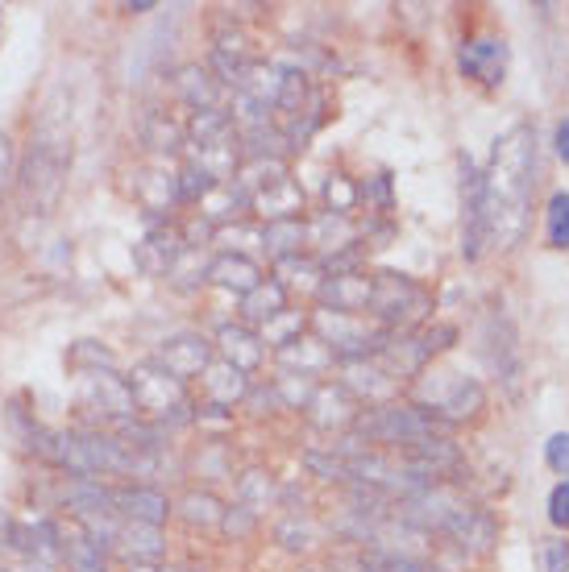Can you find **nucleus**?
Wrapping results in <instances>:
<instances>
[{
  "instance_id": "nucleus-1",
  "label": "nucleus",
  "mask_w": 569,
  "mask_h": 572,
  "mask_svg": "<svg viewBox=\"0 0 569 572\" xmlns=\"http://www.w3.org/2000/svg\"><path fill=\"white\" fill-rule=\"evenodd\" d=\"M532 187H536V133L527 124L507 129L495 142L490 170L483 175V221L486 246L515 249L527 228V207H532Z\"/></svg>"
},
{
  "instance_id": "nucleus-2",
  "label": "nucleus",
  "mask_w": 569,
  "mask_h": 572,
  "mask_svg": "<svg viewBox=\"0 0 569 572\" xmlns=\"http://www.w3.org/2000/svg\"><path fill=\"white\" fill-rule=\"evenodd\" d=\"M67 175H71V129L55 112H46L17 166V207L22 216H50L63 200Z\"/></svg>"
},
{
  "instance_id": "nucleus-3",
  "label": "nucleus",
  "mask_w": 569,
  "mask_h": 572,
  "mask_svg": "<svg viewBox=\"0 0 569 572\" xmlns=\"http://www.w3.org/2000/svg\"><path fill=\"white\" fill-rule=\"evenodd\" d=\"M441 424L420 407V403H379V407H366L361 419L354 424V440L370 444V449H416L424 440H437Z\"/></svg>"
},
{
  "instance_id": "nucleus-4",
  "label": "nucleus",
  "mask_w": 569,
  "mask_h": 572,
  "mask_svg": "<svg viewBox=\"0 0 569 572\" xmlns=\"http://www.w3.org/2000/svg\"><path fill=\"white\" fill-rule=\"evenodd\" d=\"M126 382H129V394H133L138 415L154 419L158 428H167V424H188L191 419L188 382H179L175 373H167L154 357H150V361H138V366L129 369Z\"/></svg>"
},
{
  "instance_id": "nucleus-5",
  "label": "nucleus",
  "mask_w": 569,
  "mask_h": 572,
  "mask_svg": "<svg viewBox=\"0 0 569 572\" xmlns=\"http://www.w3.org/2000/svg\"><path fill=\"white\" fill-rule=\"evenodd\" d=\"M387 332H416L432 311V295L416 278L382 270L370 274V307H366Z\"/></svg>"
},
{
  "instance_id": "nucleus-6",
  "label": "nucleus",
  "mask_w": 569,
  "mask_h": 572,
  "mask_svg": "<svg viewBox=\"0 0 569 572\" xmlns=\"http://www.w3.org/2000/svg\"><path fill=\"white\" fill-rule=\"evenodd\" d=\"M308 327H312V336H317L320 345L329 348L333 357L341 361H366V357H375L382 345H387V327L382 324H370L366 315H341V311H312L308 315Z\"/></svg>"
},
{
  "instance_id": "nucleus-7",
  "label": "nucleus",
  "mask_w": 569,
  "mask_h": 572,
  "mask_svg": "<svg viewBox=\"0 0 569 572\" xmlns=\"http://www.w3.org/2000/svg\"><path fill=\"white\" fill-rule=\"evenodd\" d=\"M441 428H453V424H465L474 419L478 410L486 407V390L474 382V378H462V373H428V386H424V403H420Z\"/></svg>"
},
{
  "instance_id": "nucleus-8",
  "label": "nucleus",
  "mask_w": 569,
  "mask_h": 572,
  "mask_svg": "<svg viewBox=\"0 0 569 572\" xmlns=\"http://www.w3.org/2000/svg\"><path fill=\"white\" fill-rule=\"evenodd\" d=\"M80 407H84L87 415H96L100 428H121L129 419H138L129 382L117 373V369H92V373H80Z\"/></svg>"
},
{
  "instance_id": "nucleus-9",
  "label": "nucleus",
  "mask_w": 569,
  "mask_h": 572,
  "mask_svg": "<svg viewBox=\"0 0 569 572\" xmlns=\"http://www.w3.org/2000/svg\"><path fill=\"white\" fill-rule=\"evenodd\" d=\"M183 233L179 225H170V221H150L146 237L133 246V266L150 274V278H167L170 266L183 258Z\"/></svg>"
},
{
  "instance_id": "nucleus-10",
  "label": "nucleus",
  "mask_w": 569,
  "mask_h": 572,
  "mask_svg": "<svg viewBox=\"0 0 569 572\" xmlns=\"http://www.w3.org/2000/svg\"><path fill=\"white\" fill-rule=\"evenodd\" d=\"M361 410H366V403H358L341 382H320L312 403L304 407V415H308V424L320 431H354Z\"/></svg>"
},
{
  "instance_id": "nucleus-11",
  "label": "nucleus",
  "mask_w": 569,
  "mask_h": 572,
  "mask_svg": "<svg viewBox=\"0 0 569 572\" xmlns=\"http://www.w3.org/2000/svg\"><path fill=\"white\" fill-rule=\"evenodd\" d=\"M154 361L167 369V373H175L179 382H191V378H204V369L216 361V348L200 332H179V336H170V341L158 345Z\"/></svg>"
},
{
  "instance_id": "nucleus-12",
  "label": "nucleus",
  "mask_w": 569,
  "mask_h": 572,
  "mask_svg": "<svg viewBox=\"0 0 569 572\" xmlns=\"http://www.w3.org/2000/svg\"><path fill=\"white\" fill-rule=\"evenodd\" d=\"M112 514L126 523H146V527H163L170 519V498L158 486L146 481H129V486H112Z\"/></svg>"
},
{
  "instance_id": "nucleus-13",
  "label": "nucleus",
  "mask_w": 569,
  "mask_h": 572,
  "mask_svg": "<svg viewBox=\"0 0 569 572\" xmlns=\"http://www.w3.org/2000/svg\"><path fill=\"white\" fill-rule=\"evenodd\" d=\"M507 59H511L507 41L490 38V34L462 41V50H458V67H462L470 80L483 83V87H499L507 80Z\"/></svg>"
},
{
  "instance_id": "nucleus-14",
  "label": "nucleus",
  "mask_w": 569,
  "mask_h": 572,
  "mask_svg": "<svg viewBox=\"0 0 569 572\" xmlns=\"http://www.w3.org/2000/svg\"><path fill=\"white\" fill-rule=\"evenodd\" d=\"M175 92H179V100L188 104L191 112H216V108H225V83L212 75L204 62H183L179 71H175Z\"/></svg>"
},
{
  "instance_id": "nucleus-15",
  "label": "nucleus",
  "mask_w": 569,
  "mask_h": 572,
  "mask_svg": "<svg viewBox=\"0 0 569 572\" xmlns=\"http://www.w3.org/2000/svg\"><path fill=\"white\" fill-rule=\"evenodd\" d=\"M317 299L324 311H341V315H361L370 307V274H329L317 286Z\"/></svg>"
},
{
  "instance_id": "nucleus-16",
  "label": "nucleus",
  "mask_w": 569,
  "mask_h": 572,
  "mask_svg": "<svg viewBox=\"0 0 569 572\" xmlns=\"http://www.w3.org/2000/svg\"><path fill=\"white\" fill-rule=\"evenodd\" d=\"M444 539H453L462 552H474L483 556L490 552V544H495V519L486 511H478V507H470V502H462L458 511H453V519L444 523Z\"/></svg>"
},
{
  "instance_id": "nucleus-17",
  "label": "nucleus",
  "mask_w": 569,
  "mask_h": 572,
  "mask_svg": "<svg viewBox=\"0 0 569 572\" xmlns=\"http://www.w3.org/2000/svg\"><path fill=\"white\" fill-rule=\"evenodd\" d=\"M212 348H216V357H221V361L237 366L241 373H253V369L262 366V357H266L262 336H258L253 327H246V324H225L221 332H216Z\"/></svg>"
},
{
  "instance_id": "nucleus-18",
  "label": "nucleus",
  "mask_w": 569,
  "mask_h": 572,
  "mask_svg": "<svg viewBox=\"0 0 569 572\" xmlns=\"http://www.w3.org/2000/svg\"><path fill=\"white\" fill-rule=\"evenodd\" d=\"M59 552H63L67 572H108L105 548H100L75 519L59 523Z\"/></svg>"
},
{
  "instance_id": "nucleus-19",
  "label": "nucleus",
  "mask_w": 569,
  "mask_h": 572,
  "mask_svg": "<svg viewBox=\"0 0 569 572\" xmlns=\"http://www.w3.org/2000/svg\"><path fill=\"white\" fill-rule=\"evenodd\" d=\"M204 283L221 286V290H233V295L241 299V295H250L253 286L262 283V270H258V262H253L250 253H216L209 262Z\"/></svg>"
},
{
  "instance_id": "nucleus-20",
  "label": "nucleus",
  "mask_w": 569,
  "mask_h": 572,
  "mask_svg": "<svg viewBox=\"0 0 569 572\" xmlns=\"http://www.w3.org/2000/svg\"><path fill=\"white\" fill-rule=\"evenodd\" d=\"M274 357H278L283 373H304V378H320V373H329V369L337 366V357L320 345L312 332H304L292 345L274 348Z\"/></svg>"
},
{
  "instance_id": "nucleus-21",
  "label": "nucleus",
  "mask_w": 569,
  "mask_h": 572,
  "mask_svg": "<svg viewBox=\"0 0 569 572\" xmlns=\"http://www.w3.org/2000/svg\"><path fill=\"white\" fill-rule=\"evenodd\" d=\"M250 212L262 225H271V221H299V212H304V187L296 179H278V183H271L266 191L253 195Z\"/></svg>"
},
{
  "instance_id": "nucleus-22",
  "label": "nucleus",
  "mask_w": 569,
  "mask_h": 572,
  "mask_svg": "<svg viewBox=\"0 0 569 572\" xmlns=\"http://www.w3.org/2000/svg\"><path fill=\"white\" fill-rule=\"evenodd\" d=\"M204 394H209L212 407L221 410H233L237 403H246V394H250V373H241L237 366H229V361H212L209 369H204Z\"/></svg>"
},
{
  "instance_id": "nucleus-23",
  "label": "nucleus",
  "mask_w": 569,
  "mask_h": 572,
  "mask_svg": "<svg viewBox=\"0 0 569 572\" xmlns=\"http://www.w3.org/2000/svg\"><path fill=\"white\" fill-rule=\"evenodd\" d=\"M63 507L71 511V519H108L112 514V486L71 477L63 486Z\"/></svg>"
},
{
  "instance_id": "nucleus-24",
  "label": "nucleus",
  "mask_w": 569,
  "mask_h": 572,
  "mask_svg": "<svg viewBox=\"0 0 569 572\" xmlns=\"http://www.w3.org/2000/svg\"><path fill=\"white\" fill-rule=\"evenodd\" d=\"M142 145L158 158H175L188 145V124H179L170 112H150L142 121Z\"/></svg>"
},
{
  "instance_id": "nucleus-25",
  "label": "nucleus",
  "mask_w": 569,
  "mask_h": 572,
  "mask_svg": "<svg viewBox=\"0 0 569 572\" xmlns=\"http://www.w3.org/2000/svg\"><path fill=\"white\" fill-rule=\"evenodd\" d=\"M278 311H287V290H283V283H274V278H262L250 295H241V324L246 327L271 324Z\"/></svg>"
},
{
  "instance_id": "nucleus-26",
  "label": "nucleus",
  "mask_w": 569,
  "mask_h": 572,
  "mask_svg": "<svg viewBox=\"0 0 569 572\" xmlns=\"http://www.w3.org/2000/svg\"><path fill=\"white\" fill-rule=\"evenodd\" d=\"M358 237H354V221L349 216H333V212H320L317 221H308V246L320 249L317 262H324V258H333L337 249L354 246Z\"/></svg>"
},
{
  "instance_id": "nucleus-27",
  "label": "nucleus",
  "mask_w": 569,
  "mask_h": 572,
  "mask_svg": "<svg viewBox=\"0 0 569 572\" xmlns=\"http://www.w3.org/2000/svg\"><path fill=\"white\" fill-rule=\"evenodd\" d=\"M262 249L271 253L274 262L299 258L308 249V221L299 216V221H271V225H262Z\"/></svg>"
},
{
  "instance_id": "nucleus-28",
  "label": "nucleus",
  "mask_w": 569,
  "mask_h": 572,
  "mask_svg": "<svg viewBox=\"0 0 569 572\" xmlns=\"http://www.w3.org/2000/svg\"><path fill=\"white\" fill-rule=\"evenodd\" d=\"M138 200H142L150 221H167V212L179 204V183H175V175H163V170L142 175V179H138Z\"/></svg>"
},
{
  "instance_id": "nucleus-29",
  "label": "nucleus",
  "mask_w": 569,
  "mask_h": 572,
  "mask_svg": "<svg viewBox=\"0 0 569 572\" xmlns=\"http://www.w3.org/2000/svg\"><path fill=\"white\" fill-rule=\"evenodd\" d=\"M179 514H183V523H191V527L212 532V527H221V519H225V502L209 490H191L188 498L179 502Z\"/></svg>"
},
{
  "instance_id": "nucleus-30",
  "label": "nucleus",
  "mask_w": 569,
  "mask_h": 572,
  "mask_svg": "<svg viewBox=\"0 0 569 572\" xmlns=\"http://www.w3.org/2000/svg\"><path fill=\"white\" fill-rule=\"evenodd\" d=\"M361 572H437L428 560L412 552H391V548H366L361 552Z\"/></svg>"
},
{
  "instance_id": "nucleus-31",
  "label": "nucleus",
  "mask_w": 569,
  "mask_h": 572,
  "mask_svg": "<svg viewBox=\"0 0 569 572\" xmlns=\"http://www.w3.org/2000/svg\"><path fill=\"white\" fill-rule=\"evenodd\" d=\"M274 502V481L271 473L262 469H246L237 477V507H246L250 514H262Z\"/></svg>"
},
{
  "instance_id": "nucleus-32",
  "label": "nucleus",
  "mask_w": 569,
  "mask_h": 572,
  "mask_svg": "<svg viewBox=\"0 0 569 572\" xmlns=\"http://www.w3.org/2000/svg\"><path fill=\"white\" fill-rule=\"evenodd\" d=\"M274 283H283V290H292V286H312L317 290L324 283V270H320L317 258H308V253H299V258H283V262H274Z\"/></svg>"
},
{
  "instance_id": "nucleus-33",
  "label": "nucleus",
  "mask_w": 569,
  "mask_h": 572,
  "mask_svg": "<svg viewBox=\"0 0 569 572\" xmlns=\"http://www.w3.org/2000/svg\"><path fill=\"white\" fill-rule=\"evenodd\" d=\"M274 394H278V407L283 410H304L312 403V394H317V378H304V373H283V378H274L271 382Z\"/></svg>"
},
{
  "instance_id": "nucleus-34",
  "label": "nucleus",
  "mask_w": 569,
  "mask_h": 572,
  "mask_svg": "<svg viewBox=\"0 0 569 572\" xmlns=\"http://www.w3.org/2000/svg\"><path fill=\"white\" fill-rule=\"evenodd\" d=\"M304 327H308V315L304 311H278L271 324H262V345H274V348H283V345H292V341H299L304 336Z\"/></svg>"
},
{
  "instance_id": "nucleus-35",
  "label": "nucleus",
  "mask_w": 569,
  "mask_h": 572,
  "mask_svg": "<svg viewBox=\"0 0 569 572\" xmlns=\"http://www.w3.org/2000/svg\"><path fill=\"white\" fill-rule=\"evenodd\" d=\"M545 237L553 249H569V191H553L545 212Z\"/></svg>"
},
{
  "instance_id": "nucleus-36",
  "label": "nucleus",
  "mask_w": 569,
  "mask_h": 572,
  "mask_svg": "<svg viewBox=\"0 0 569 572\" xmlns=\"http://www.w3.org/2000/svg\"><path fill=\"white\" fill-rule=\"evenodd\" d=\"M175 183H179V204H204V200H209L212 191H216V179H212V175H204V170H200V166H183V170H179V175H175Z\"/></svg>"
},
{
  "instance_id": "nucleus-37",
  "label": "nucleus",
  "mask_w": 569,
  "mask_h": 572,
  "mask_svg": "<svg viewBox=\"0 0 569 572\" xmlns=\"http://www.w3.org/2000/svg\"><path fill=\"white\" fill-rule=\"evenodd\" d=\"M67 361H71V369H80V373H92V369H117L112 348L96 345V341H80V345H71Z\"/></svg>"
},
{
  "instance_id": "nucleus-38",
  "label": "nucleus",
  "mask_w": 569,
  "mask_h": 572,
  "mask_svg": "<svg viewBox=\"0 0 569 572\" xmlns=\"http://www.w3.org/2000/svg\"><path fill=\"white\" fill-rule=\"evenodd\" d=\"M324 204H329L333 216H349V212L358 207V187H354V179L329 175V183H324Z\"/></svg>"
},
{
  "instance_id": "nucleus-39",
  "label": "nucleus",
  "mask_w": 569,
  "mask_h": 572,
  "mask_svg": "<svg viewBox=\"0 0 569 572\" xmlns=\"http://www.w3.org/2000/svg\"><path fill=\"white\" fill-rule=\"evenodd\" d=\"M358 204L387 212V207H391V179H387V175H379V179H366V187H358Z\"/></svg>"
},
{
  "instance_id": "nucleus-40",
  "label": "nucleus",
  "mask_w": 569,
  "mask_h": 572,
  "mask_svg": "<svg viewBox=\"0 0 569 572\" xmlns=\"http://www.w3.org/2000/svg\"><path fill=\"white\" fill-rule=\"evenodd\" d=\"M541 564H545V572H569V539H545Z\"/></svg>"
},
{
  "instance_id": "nucleus-41",
  "label": "nucleus",
  "mask_w": 569,
  "mask_h": 572,
  "mask_svg": "<svg viewBox=\"0 0 569 572\" xmlns=\"http://www.w3.org/2000/svg\"><path fill=\"white\" fill-rule=\"evenodd\" d=\"M545 461H548V469H553V473H566V477H569V431H557V436H548Z\"/></svg>"
},
{
  "instance_id": "nucleus-42",
  "label": "nucleus",
  "mask_w": 569,
  "mask_h": 572,
  "mask_svg": "<svg viewBox=\"0 0 569 572\" xmlns=\"http://www.w3.org/2000/svg\"><path fill=\"white\" fill-rule=\"evenodd\" d=\"M548 523L561 527V532H569V477L548 493Z\"/></svg>"
},
{
  "instance_id": "nucleus-43",
  "label": "nucleus",
  "mask_w": 569,
  "mask_h": 572,
  "mask_svg": "<svg viewBox=\"0 0 569 572\" xmlns=\"http://www.w3.org/2000/svg\"><path fill=\"white\" fill-rule=\"evenodd\" d=\"M253 523H258V514H250L246 507H225V519H221V532L246 535V532H253Z\"/></svg>"
},
{
  "instance_id": "nucleus-44",
  "label": "nucleus",
  "mask_w": 569,
  "mask_h": 572,
  "mask_svg": "<svg viewBox=\"0 0 569 572\" xmlns=\"http://www.w3.org/2000/svg\"><path fill=\"white\" fill-rule=\"evenodd\" d=\"M17 175V158H13V142H9V133L0 129V195H4V187L9 179Z\"/></svg>"
},
{
  "instance_id": "nucleus-45",
  "label": "nucleus",
  "mask_w": 569,
  "mask_h": 572,
  "mask_svg": "<svg viewBox=\"0 0 569 572\" xmlns=\"http://www.w3.org/2000/svg\"><path fill=\"white\" fill-rule=\"evenodd\" d=\"M553 145H557V158L569 166V117L557 124V138H553Z\"/></svg>"
},
{
  "instance_id": "nucleus-46",
  "label": "nucleus",
  "mask_w": 569,
  "mask_h": 572,
  "mask_svg": "<svg viewBox=\"0 0 569 572\" xmlns=\"http://www.w3.org/2000/svg\"><path fill=\"white\" fill-rule=\"evenodd\" d=\"M129 572H183V569H170V564H163V560H158V564H133Z\"/></svg>"
},
{
  "instance_id": "nucleus-47",
  "label": "nucleus",
  "mask_w": 569,
  "mask_h": 572,
  "mask_svg": "<svg viewBox=\"0 0 569 572\" xmlns=\"http://www.w3.org/2000/svg\"><path fill=\"white\" fill-rule=\"evenodd\" d=\"M121 9H126V13H150V9H154V0H138V4H121Z\"/></svg>"
},
{
  "instance_id": "nucleus-48",
  "label": "nucleus",
  "mask_w": 569,
  "mask_h": 572,
  "mask_svg": "<svg viewBox=\"0 0 569 572\" xmlns=\"http://www.w3.org/2000/svg\"><path fill=\"white\" fill-rule=\"evenodd\" d=\"M0 572H9V569H4V564H0Z\"/></svg>"
}]
</instances>
